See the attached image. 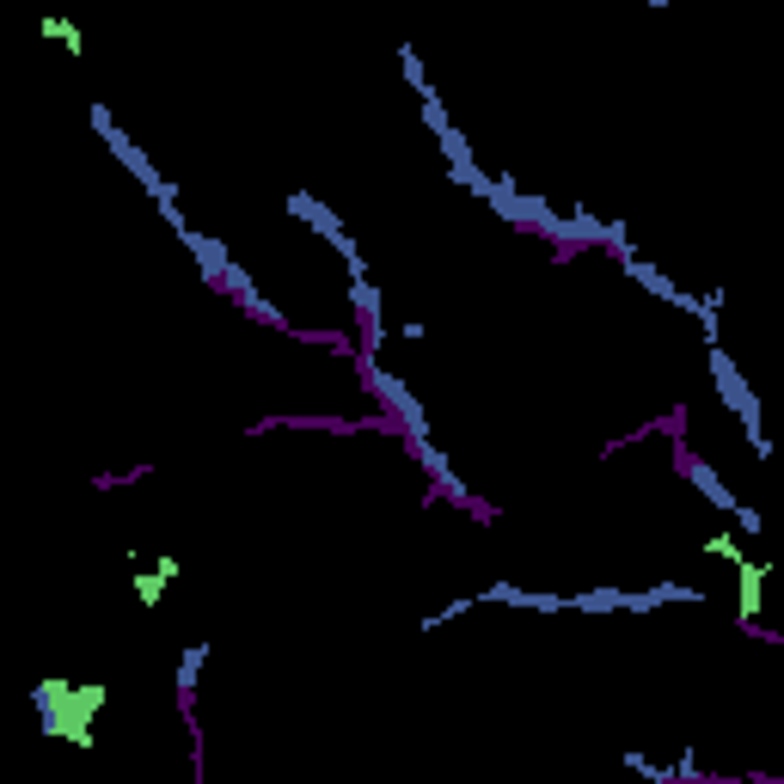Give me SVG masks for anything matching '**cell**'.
<instances>
[{
	"instance_id": "8992f818",
	"label": "cell",
	"mask_w": 784,
	"mask_h": 784,
	"mask_svg": "<svg viewBox=\"0 0 784 784\" xmlns=\"http://www.w3.org/2000/svg\"><path fill=\"white\" fill-rule=\"evenodd\" d=\"M154 571L166 576V583H178V576H185V564H178V557H154Z\"/></svg>"
},
{
	"instance_id": "7a4b0ae2",
	"label": "cell",
	"mask_w": 784,
	"mask_h": 784,
	"mask_svg": "<svg viewBox=\"0 0 784 784\" xmlns=\"http://www.w3.org/2000/svg\"><path fill=\"white\" fill-rule=\"evenodd\" d=\"M766 576H772L766 557H748L742 571H736V626L754 631V638H760V595H766Z\"/></svg>"
},
{
	"instance_id": "6da1fadb",
	"label": "cell",
	"mask_w": 784,
	"mask_h": 784,
	"mask_svg": "<svg viewBox=\"0 0 784 784\" xmlns=\"http://www.w3.org/2000/svg\"><path fill=\"white\" fill-rule=\"evenodd\" d=\"M31 705H37V717H43L49 736H62L68 748H92V742H99L92 724H99V711L111 705V686H99V681H86V686L43 681L37 693H31Z\"/></svg>"
},
{
	"instance_id": "277c9868",
	"label": "cell",
	"mask_w": 784,
	"mask_h": 784,
	"mask_svg": "<svg viewBox=\"0 0 784 784\" xmlns=\"http://www.w3.org/2000/svg\"><path fill=\"white\" fill-rule=\"evenodd\" d=\"M705 557H717V564H736V571H742V564H748V545L736 540V533H711V540H705Z\"/></svg>"
},
{
	"instance_id": "5b68a950",
	"label": "cell",
	"mask_w": 784,
	"mask_h": 784,
	"mask_svg": "<svg viewBox=\"0 0 784 784\" xmlns=\"http://www.w3.org/2000/svg\"><path fill=\"white\" fill-rule=\"evenodd\" d=\"M43 37H56L62 43V49H68V56H80V49H86V37H80V25H68V19H56V13H49V19H43Z\"/></svg>"
},
{
	"instance_id": "3957f363",
	"label": "cell",
	"mask_w": 784,
	"mask_h": 784,
	"mask_svg": "<svg viewBox=\"0 0 784 784\" xmlns=\"http://www.w3.org/2000/svg\"><path fill=\"white\" fill-rule=\"evenodd\" d=\"M166 576H159V571H147V564H142V557H135V600H142V607H159V600H166Z\"/></svg>"
}]
</instances>
